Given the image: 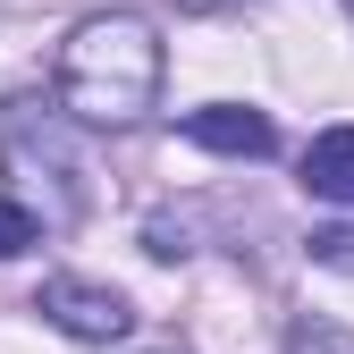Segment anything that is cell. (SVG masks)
Here are the masks:
<instances>
[{"instance_id": "1", "label": "cell", "mask_w": 354, "mask_h": 354, "mask_svg": "<svg viewBox=\"0 0 354 354\" xmlns=\"http://www.w3.org/2000/svg\"><path fill=\"white\" fill-rule=\"evenodd\" d=\"M160 93V42L144 17H84L68 34V51H59V102L76 118H93V127H127V118H144Z\"/></svg>"}, {"instance_id": "2", "label": "cell", "mask_w": 354, "mask_h": 354, "mask_svg": "<svg viewBox=\"0 0 354 354\" xmlns=\"http://www.w3.org/2000/svg\"><path fill=\"white\" fill-rule=\"evenodd\" d=\"M34 313L51 329H68V337H84V346H110V337L136 329V304H127L118 287H93V279H42Z\"/></svg>"}, {"instance_id": "3", "label": "cell", "mask_w": 354, "mask_h": 354, "mask_svg": "<svg viewBox=\"0 0 354 354\" xmlns=\"http://www.w3.org/2000/svg\"><path fill=\"white\" fill-rule=\"evenodd\" d=\"M186 136L203 144V152H236V160H261L279 144V127L261 118V110H236V102H211V110H194L186 118Z\"/></svg>"}, {"instance_id": "4", "label": "cell", "mask_w": 354, "mask_h": 354, "mask_svg": "<svg viewBox=\"0 0 354 354\" xmlns=\"http://www.w3.org/2000/svg\"><path fill=\"white\" fill-rule=\"evenodd\" d=\"M304 186H313L321 203H354V127L313 136V152H304Z\"/></svg>"}, {"instance_id": "5", "label": "cell", "mask_w": 354, "mask_h": 354, "mask_svg": "<svg viewBox=\"0 0 354 354\" xmlns=\"http://www.w3.org/2000/svg\"><path fill=\"white\" fill-rule=\"evenodd\" d=\"M287 354H354V329H337V321H295Z\"/></svg>"}, {"instance_id": "6", "label": "cell", "mask_w": 354, "mask_h": 354, "mask_svg": "<svg viewBox=\"0 0 354 354\" xmlns=\"http://www.w3.org/2000/svg\"><path fill=\"white\" fill-rule=\"evenodd\" d=\"M34 236H42V228H34V211H26V203H9V194H0V261H17V253H26Z\"/></svg>"}, {"instance_id": "7", "label": "cell", "mask_w": 354, "mask_h": 354, "mask_svg": "<svg viewBox=\"0 0 354 354\" xmlns=\"http://www.w3.org/2000/svg\"><path fill=\"white\" fill-rule=\"evenodd\" d=\"M313 261H329V270H354V228H321V236H313Z\"/></svg>"}, {"instance_id": "8", "label": "cell", "mask_w": 354, "mask_h": 354, "mask_svg": "<svg viewBox=\"0 0 354 354\" xmlns=\"http://www.w3.org/2000/svg\"><path fill=\"white\" fill-rule=\"evenodd\" d=\"M177 9H194V17H211V9H236V0H177Z\"/></svg>"}, {"instance_id": "9", "label": "cell", "mask_w": 354, "mask_h": 354, "mask_svg": "<svg viewBox=\"0 0 354 354\" xmlns=\"http://www.w3.org/2000/svg\"><path fill=\"white\" fill-rule=\"evenodd\" d=\"M346 9H354V0H346Z\"/></svg>"}]
</instances>
